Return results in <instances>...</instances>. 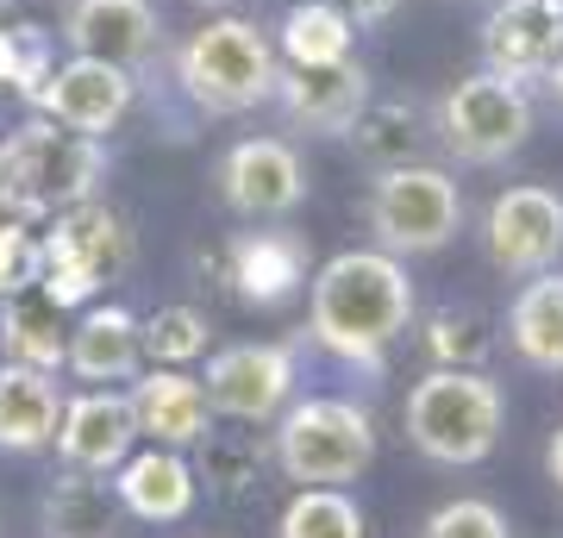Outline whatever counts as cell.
I'll return each mask as SVG.
<instances>
[{"mask_svg": "<svg viewBox=\"0 0 563 538\" xmlns=\"http://www.w3.org/2000/svg\"><path fill=\"white\" fill-rule=\"evenodd\" d=\"M63 44L76 57H101L125 76H144L163 57V13L151 0H69Z\"/></svg>", "mask_w": 563, "mask_h": 538, "instance_id": "cell-13", "label": "cell"}, {"mask_svg": "<svg viewBox=\"0 0 563 538\" xmlns=\"http://www.w3.org/2000/svg\"><path fill=\"white\" fill-rule=\"evenodd\" d=\"M544 470H551V482H558V495H563V426L551 432V451H544Z\"/></svg>", "mask_w": 563, "mask_h": 538, "instance_id": "cell-34", "label": "cell"}, {"mask_svg": "<svg viewBox=\"0 0 563 538\" xmlns=\"http://www.w3.org/2000/svg\"><path fill=\"white\" fill-rule=\"evenodd\" d=\"M426 351L444 370H483L495 351V319L483 307H439L426 319Z\"/></svg>", "mask_w": 563, "mask_h": 538, "instance_id": "cell-27", "label": "cell"}, {"mask_svg": "<svg viewBox=\"0 0 563 538\" xmlns=\"http://www.w3.org/2000/svg\"><path fill=\"white\" fill-rule=\"evenodd\" d=\"M276 538H363V507L344 488H301L282 507Z\"/></svg>", "mask_w": 563, "mask_h": 538, "instance_id": "cell-28", "label": "cell"}, {"mask_svg": "<svg viewBox=\"0 0 563 538\" xmlns=\"http://www.w3.org/2000/svg\"><path fill=\"white\" fill-rule=\"evenodd\" d=\"M132 100H139V76H125V69H113L101 57H69V63H51V76L38 81L32 107L44 120L107 144V132H120V120L132 113Z\"/></svg>", "mask_w": 563, "mask_h": 538, "instance_id": "cell-12", "label": "cell"}, {"mask_svg": "<svg viewBox=\"0 0 563 538\" xmlns=\"http://www.w3.org/2000/svg\"><path fill=\"white\" fill-rule=\"evenodd\" d=\"M213 182L239 220H288L307 200V163L288 139H239L220 157Z\"/></svg>", "mask_w": 563, "mask_h": 538, "instance_id": "cell-11", "label": "cell"}, {"mask_svg": "<svg viewBox=\"0 0 563 538\" xmlns=\"http://www.w3.org/2000/svg\"><path fill=\"white\" fill-rule=\"evenodd\" d=\"M276 39L263 32L257 20H239V13H213L201 20L176 51V81L181 95L195 100L213 120H239V113H257L276 95Z\"/></svg>", "mask_w": 563, "mask_h": 538, "instance_id": "cell-3", "label": "cell"}, {"mask_svg": "<svg viewBox=\"0 0 563 538\" xmlns=\"http://www.w3.org/2000/svg\"><path fill=\"white\" fill-rule=\"evenodd\" d=\"M51 444H57L63 470H76V476H113L132 458V444H139V419H132L125 388H88V395L63 400L57 439Z\"/></svg>", "mask_w": 563, "mask_h": 538, "instance_id": "cell-16", "label": "cell"}, {"mask_svg": "<svg viewBox=\"0 0 563 538\" xmlns=\"http://www.w3.org/2000/svg\"><path fill=\"white\" fill-rule=\"evenodd\" d=\"M426 538H514V526H507V514L495 507V501H444L439 514L426 519Z\"/></svg>", "mask_w": 563, "mask_h": 538, "instance_id": "cell-31", "label": "cell"}, {"mask_svg": "<svg viewBox=\"0 0 563 538\" xmlns=\"http://www.w3.org/2000/svg\"><path fill=\"white\" fill-rule=\"evenodd\" d=\"M57 414H63V388L51 370H32V363H13V358L0 363V451L7 458L51 451Z\"/></svg>", "mask_w": 563, "mask_h": 538, "instance_id": "cell-20", "label": "cell"}, {"mask_svg": "<svg viewBox=\"0 0 563 538\" xmlns=\"http://www.w3.org/2000/svg\"><path fill=\"white\" fill-rule=\"evenodd\" d=\"M476 44L488 76L532 88L563 57V0H495Z\"/></svg>", "mask_w": 563, "mask_h": 538, "instance_id": "cell-14", "label": "cell"}, {"mask_svg": "<svg viewBox=\"0 0 563 538\" xmlns=\"http://www.w3.org/2000/svg\"><path fill=\"white\" fill-rule=\"evenodd\" d=\"M282 120L295 132H320V139H344L351 120L363 113L369 100V76H363L357 57H339V63H282L276 69V95Z\"/></svg>", "mask_w": 563, "mask_h": 538, "instance_id": "cell-15", "label": "cell"}, {"mask_svg": "<svg viewBox=\"0 0 563 538\" xmlns=\"http://www.w3.org/2000/svg\"><path fill=\"white\" fill-rule=\"evenodd\" d=\"M413 276L388 251H339L307 282V332L320 351L363 370H383L388 344L413 326Z\"/></svg>", "mask_w": 563, "mask_h": 538, "instance_id": "cell-1", "label": "cell"}, {"mask_svg": "<svg viewBox=\"0 0 563 538\" xmlns=\"http://www.w3.org/2000/svg\"><path fill=\"white\" fill-rule=\"evenodd\" d=\"M38 288V226L0 213V300Z\"/></svg>", "mask_w": 563, "mask_h": 538, "instance_id": "cell-30", "label": "cell"}, {"mask_svg": "<svg viewBox=\"0 0 563 538\" xmlns=\"http://www.w3.org/2000/svg\"><path fill=\"white\" fill-rule=\"evenodd\" d=\"M7 13H13V0H0V20H7Z\"/></svg>", "mask_w": 563, "mask_h": 538, "instance_id": "cell-38", "label": "cell"}, {"mask_svg": "<svg viewBox=\"0 0 563 538\" xmlns=\"http://www.w3.org/2000/svg\"><path fill=\"white\" fill-rule=\"evenodd\" d=\"M295 344H269V339H251V344H225L207 358V407L213 419H239V426H263L276 419L288 400H295Z\"/></svg>", "mask_w": 563, "mask_h": 538, "instance_id": "cell-9", "label": "cell"}, {"mask_svg": "<svg viewBox=\"0 0 563 538\" xmlns=\"http://www.w3.org/2000/svg\"><path fill=\"white\" fill-rule=\"evenodd\" d=\"M132 419H139V439L151 444H169V451H188V444H201L213 432V407H207V388L201 376H188V370H157V363H144L132 388Z\"/></svg>", "mask_w": 563, "mask_h": 538, "instance_id": "cell-17", "label": "cell"}, {"mask_svg": "<svg viewBox=\"0 0 563 538\" xmlns=\"http://www.w3.org/2000/svg\"><path fill=\"white\" fill-rule=\"evenodd\" d=\"M207 482L220 488V495H244L251 482H257V470H263V444L257 439H213L207 432Z\"/></svg>", "mask_w": 563, "mask_h": 538, "instance_id": "cell-32", "label": "cell"}, {"mask_svg": "<svg viewBox=\"0 0 563 538\" xmlns=\"http://www.w3.org/2000/svg\"><path fill=\"white\" fill-rule=\"evenodd\" d=\"M332 7H339V13H344L351 25H383L388 13L401 7V0H332Z\"/></svg>", "mask_w": 563, "mask_h": 538, "instance_id": "cell-33", "label": "cell"}, {"mask_svg": "<svg viewBox=\"0 0 563 538\" xmlns=\"http://www.w3.org/2000/svg\"><path fill=\"white\" fill-rule=\"evenodd\" d=\"M63 344H69L63 314L38 295V288L7 300V358L13 363H32V370H51V376H57L63 370Z\"/></svg>", "mask_w": 563, "mask_h": 538, "instance_id": "cell-25", "label": "cell"}, {"mask_svg": "<svg viewBox=\"0 0 563 538\" xmlns=\"http://www.w3.org/2000/svg\"><path fill=\"white\" fill-rule=\"evenodd\" d=\"M107 182V144L81 139L57 120H25L0 139V213L25 226H44L63 207L95 200Z\"/></svg>", "mask_w": 563, "mask_h": 538, "instance_id": "cell-2", "label": "cell"}, {"mask_svg": "<svg viewBox=\"0 0 563 538\" xmlns=\"http://www.w3.org/2000/svg\"><path fill=\"white\" fill-rule=\"evenodd\" d=\"M44 532L51 538H101L107 532V488L95 476H69L44 501Z\"/></svg>", "mask_w": 563, "mask_h": 538, "instance_id": "cell-29", "label": "cell"}, {"mask_svg": "<svg viewBox=\"0 0 563 538\" xmlns=\"http://www.w3.org/2000/svg\"><path fill=\"white\" fill-rule=\"evenodd\" d=\"M195 495H201V476L195 463L169 451V444H151V451H132V458L113 470V501H120L132 519L144 526H176V519L195 514Z\"/></svg>", "mask_w": 563, "mask_h": 538, "instance_id": "cell-18", "label": "cell"}, {"mask_svg": "<svg viewBox=\"0 0 563 538\" xmlns=\"http://www.w3.org/2000/svg\"><path fill=\"white\" fill-rule=\"evenodd\" d=\"M0 351H7V300H0Z\"/></svg>", "mask_w": 563, "mask_h": 538, "instance_id": "cell-37", "label": "cell"}, {"mask_svg": "<svg viewBox=\"0 0 563 538\" xmlns=\"http://www.w3.org/2000/svg\"><path fill=\"white\" fill-rule=\"evenodd\" d=\"M132 270V226L125 213H113L107 200H81L63 207L38 226V295L69 314L88 307L107 282H120Z\"/></svg>", "mask_w": 563, "mask_h": 538, "instance_id": "cell-5", "label": "cell"}, {"mask_svg": "<svg viewBox=\"0 0 563 538\" xmlns=\"http://www.w3.org/2000/svg\"><path fill=\"white\" fill-rule=\"evenodd\" d=\"M363 226L376 251L388 257H439L444 244L463 232V188L451 182V169L439 163H395V169H376L369 182V200H363Z\"/></svg>", "mask_w": 563, "mask_h": 538, "instance_id": "cell-7", "label": "cell"}, {"mask_svg": "<svg viewBox=\"0 0 563 538\" xmlns=\"http://www.w3.org/2000/svg\"><path fill=\"white\" fill-rule=\"evenodd\" d=\"M532 95L520 81H501L488 69H470L439 95V113H432V132L457 163L470 169H495V163L520 157L526 139H532Z\"/></svg>", "mask_w": 563, "mask_h": 538, "instance_id": "cell-8", "label": "cell"}, {"mask_svg": "<svg viewBox=\"0 0 563 538\" xmlns=\"http://www.w3.org/2000/svg\"><path fill=\"white\" fill-rule=\"evenodd\" d=\"M507 344L526 370L563 376V270L526 276V288L507 307Z\"/></svg>", "mask_w": 563, "mask_h": 538, "instance_id": "cell-22", "label": "cell"}, {"mask_svg": "<svg viewBox=\"0 0 563 538\" xmlns=\"http://www.w3.org/2000/svg\"><path fill=\"white\" fill-rule=\"evenodd\" d=\"M351 44H357V25L344 20L332 0H288L276 32L282 63H339L351 57Z\"/></svg>", "mask_w": 563, "mask_h": 538, "instance_id": "cell-23", "label": "cell"}, {"mask_svg": "<svg viewBox=\"0 0 563 538\" xmlns=\"http://www.w3.org/2000/svg\"><path fill=\"white\" fill-rule=\"evenodd\" d=\"M63 370H76L81 382H132L144 370V344H139V314L107 300V307H81V319L69 326V344H63Z\"/></svg>", "mask_w": 563, "mask_h": 538, "instance_id": "cell-19", "label": "cell"}, {"mask_svg": "<svg viewBox=\"0 0 563 538\" xmlns=\"http://www.w3.org/2000/svg\"><path fill=\"white\" fill-rule=\"evenodd\" d=\"M307 282V244L295 232H244L232 244V288L244 307H282Z\"/></svg>", "mask_w": 563, "mask_h": 538, "instance_id": "cell-21", "label": "cell"}, {"mask_svg": "<svg viewBox=\"0 0 563 538\" xmlns=\"http://www.w3.org/2000/svg\"><path fill=\"white\" fill-rule=\"evenodd\" d=\"M544 95H551V100H558V107H563V57L551 63V69H544Z\"/></svg>", "mask_w": 563, "mask_h": 538, "instance_id": "cell-35", "label": "cell"}, {"mask_svg": "<svg viewBox=\"0 0 563 538\" xmlns=\"http://www.w3.org/2000/svg\"><path fill=\"white\" fill-rule=\"evenodd\" d=\"M207 339H213V326H207V314L188 307V300H169V307H157L151 319H139L144 363H157V370H188V363H201Z\"/></svg>", "mask_w": 563, "mask_h": 538, "instance_id": "cell-26", "label": "cell"}, {"mask_svg": "<svg viewBox=\"0 0 563 538\" xmlns=\"http://www.w3.org/2000/svg\"><path fill=\"white\" fill-rule=\"evenodd\" d=\"M483 244L488 263L501 276H539V270H558L563 257V195L558 188H539V182H514L488 200L483 220Z\"/></svg>", "mask_w": 563, "mask_h": 538, "instance_id": "cell-10", "label": "cell"}, {"mask_svg": "<svg viewBox=\"0 0 563 538\" xmlns=\"http://www.w3.org/2000/svg\"><path fill=\"white\" fill-rule=\"evenodd\" d=\"M344 139L357 144L363 163H376V169H395V163H413L420 157V113L407 107V100H363V113L351 120V132Z\"/></svg>", "mask_w": 563, "mask_h": 538, "instance_id": "cell-24", "label": "cell"}, {"mask_svg": "<svg viewBox=\"0 0 563 538\" xmlns=\"http://www.w3.org/2000/svg\"><path fill=\"white\" fill-rule=\"evenodd\" d=\"M276 463L301 488H344L376 463V419L339 395L288 400L276 414Z\"/></svg>", "mask_w": 563, "mask_h": 538, "instance_id": "cell-6", "label": "cell"}, {"mask_svg": "<svg viewBox=\"0 0 563 538\" xmlns=\"http://www.w3.org/2000/svg\"><path fill=\"white\" fill-rule=\"evenodd\" d=\"M507 426V400L483 370H426L407 388V444L432 463L470 470L501 444Z\"/></svg>", "mask_w": 563, "mask_h": 538, "instance_id": "cell-4", "label": "cell"}, {"mask_svg": "<svg viewBox=\"0 0 563 538\" xmlns=\"http://www.w3.org/2000/svg\"><path fill=\"white\" fill-rule=\"evenodd\" d=\"M188 7H207V13H225V7H232V0H188Z\"/></svg>", "mask_w": 563, "mask_h": 538, "instance_id": "cell-36", "label": "cell"}]
</instances>
